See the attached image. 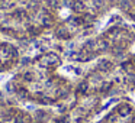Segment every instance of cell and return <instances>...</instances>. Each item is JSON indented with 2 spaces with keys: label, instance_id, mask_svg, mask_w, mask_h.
<instances>
[{
  "label": "cell",
  "instance_id": "obj_1",
  "mask_svg": "<svg viewBox=\"0 0 135 123\" xmlns=\"http://www.w3.org/2000/svg\"><path fill=\"white\" fill-rule=\"evenodd\" d=\"M112 67H113V62L109 61V59H102L99 62V68L102 71H109V70H112Z\"/></svg>",
  "mask_w": 135,
  "mask_h": 123
},
{
  "label": "cell",
  "instance_id": "obj_2",
  "mask_svg": "<svg viewBox=\"0 0 135 123\" xmlns=\"http://www.w3.org/2000/svg\"><path fill=\"white\" fill-rule=\"evenodd\" d=\"M74 10H79V12H81V10H84V4H83V2H74Z\"/></svg>",
  "mask_w": 135,
  "mask_h": 123
},
{
  "label": "cell",
  "instance_id": "obj_3",
  "mask_svg": "<svg viewBox=\"0 0 135 123\" xmlns=\"http://www.w3.org/2000/svg\"><path fill=\"white\" fill-rule=\"evenodd\" d=\"M42 25L48 28V26H51V25H52V20H51L48 16H47V18H42Z\"/></svg>",
  "mask_w": 135,
  "mask_h": 123
}]
</instances>
